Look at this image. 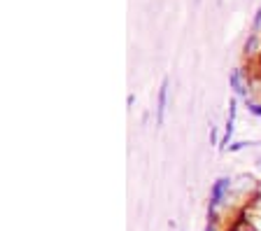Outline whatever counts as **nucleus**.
Wrapping results in <instances>:
<instances>
[{"label":"nucleus","mask_w":261,"mask_h":231,"mask_svg":"<svg viewBox=\"0 0 261 231\" xmlns=\"http://www.w3.org/2000/svg\"><path fill=\"white\" fill-rule=\"evenodd\" d=\"M259 28H261V7H259V12H256V17H254V23H252V31L256 33Z\"/></svg>","instance_id":"7"},{"label":"nucleus","mask_w":261,"mask_h":231,"mask_svg":"<svg viewBox=\"0 0 261 231\" xmlns=\"http://www.w3.org/2000/svg\"><path fill=\"white\" fill-rule=\"evenodd\" d=\"M254 42H256V33H254V35H252V38H250V42L245 44V52H250L252 47H254Z\"/></svg>","instance_id":"8"},{"label":"nucleus","mask_w":261,"mask_h":231,"mask_svg":"<svg viewBox=\"0 0 261 231\" xmlns=\"http://www.w3.org/2000/svg\"><path fill=\"white\" fill-rule=\"evenodd\" d=\"M247 108H250V112L254 117H261V105L259 103H247Z\"/></svg>","instance_id":"6"},{"label":"nucleus","mask_w":261,"mask_h":231,"mask_svg":"<svg viewBox=\"0 0 261 231\" xmlns=\"http://www.w3.org/2000/svg\"><path fill=\"white\" fill-rule=\"evenodd\" d=\"M236 110H238V103H236V98L228 103V119H226V133H224V140L219 147H226L228 140H231V136H233V121H236Z\"/></svg>","instance_id":"3"},{"label":"nucleus","mask_w":261,"mask_h":231,"mask_svg":"<svg viewBox=\"0 0 261 231\" xmlns=\"http://www.w3.org/2000/svg\"><path fill=\"white\" fill-rule=\"evenodd\" d=\"M228 84L233 87L236 96H247V87H245V82H243V72H240L238 68L228 75Z\"/></svg>","instance_id":"4"},{"label":"nucleus","mask_w":261,"mask_h":231,"mask_svg":"<svg viewBox=\"0 0 261 231\" xmlns=\"http://www.w3.org/2000/svg\"><path fill=\"white\" fill-rule=\"evenodd\" d=\"M250 145H254V143H247V140H240V143H233L231 145V152H238V149H243V147H250Z\"/></svg>","instance_id":"5"},{"label":"nucleus","mask_w":261,"mask_h":231,"mask_svg":"<svg viewBox=\"0 0 261 231\" xmlns=\"http://www.w3.org/2000/svg\"><path fill=\"white\" fill-rule=\"evenodd\" d=\"M259 166H261V159H259Z\"/></svg>","instance_id":"9"},{"label":"nucleus","mask_w":261,"mask_h":231,"mask_svg":"<svg viewBox=\"0 0 261 231\" xmlns=\"http://www.w3.org/2000/svg\"><path fill=\"white\" fill-rule=\"evenodd\" d=\"M168 77L161 82V89H159V100H156V124H163V115H166V103H168Z\"/></svg>","instance_id":"2"},{"label":"nucleus","mask_w":261,"mask_h":231,"mask_svg":"<svg viewBox=\"0 0 261 231\" xmlns=\"http://www.w3.org/2000/svg\"><path fill=\"white\" fill-rule=\"evenodd\" d=\"M228 185H231V180L228 177H219L215 185H212V194H210V208H207V215H210V220L215 217V213H217V208L222 206L224 201V194L228 192Z\"/></svg>","instance_id":"1"}]
</instances>
